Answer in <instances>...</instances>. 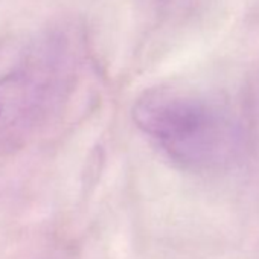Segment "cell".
I'll list each match as a JSON object with an SVG mask.
<instances>
[{"instance_id":"cell-1","label":"cell","mask_w":259,"mask_h":259,"mask_svg":"<svg viewBox=\"0 0 259 259\" xmlns=\"http://www.w3.org/2000/svg\"><path fill=\"white\" fill-rule=\"evenodd\" d=\"M136 126L177 166L210 172L241 154V123L220 102L201 95L159 87L144 93L132 110Z\"/></svg>"},{"instance_id":"cell-2","label":"cell","mask_w":259,"mask_h":259,"mask_svg":"<svg viewBox=\"0 0 259 259\" xmlns=\"http://www.w3.org/2000/svg\"><path fill=\"white\" fill-rule=\"evenodd\" d=\"M45 92L43 69L19 67L0 78V133L34 110Z\"/></svg>"}]
</instances>
